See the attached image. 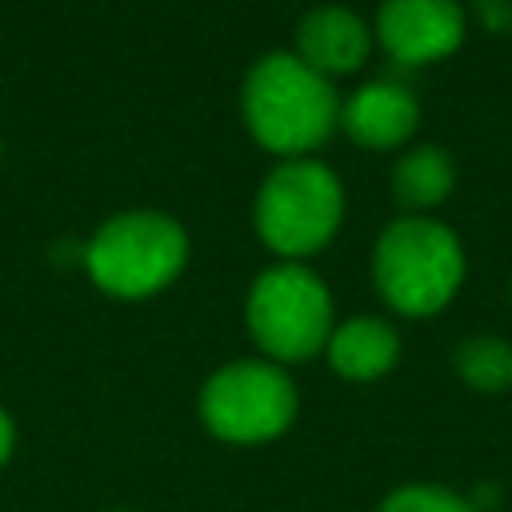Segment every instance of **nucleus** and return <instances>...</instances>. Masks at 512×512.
<instances>
[{"instance_id":"obj_1","label":"nucleus","mask_w":512,"mask_h":512,"mask_svg":"<svg viewBox=\"0 0 512 512\" xmlns=\"http://www.w3.org/2000/svg\"><path fill=\"white\" fill-rule=\"evenodd\" d=\"M240 112L252 140L276 156H304L340 128V96L328 76L296 52L260 56L240 84Z\"/></svg>"},{"instance_id":"obj_2","label":"nucleus","mask_w":512,"mask_h":512,"mask_svg":"<svg viewBox=\"0 0 512 512\" xmlns=\"http://www.w3.org/2000/svg\"><path fill=\"white\" fill-rule=\"evenodd\" d=\"M372 284L400 316H436L464 284V248L432 216L392 220L372 248Z\"/></svg>"},{"instance_id":"obj_3","label":"nucleus","mask_w":512,"mask_h":512,"mask_svg":"<svg viewBox=\"0 0 512 512\" xmlns=\"http://www.w3.org/2000/svg\"><path fill=\"white\" fill-rule=\"evenodd\" d=\"M80 260L100 292L116 300H148L184 272L188 232L168 212H116L92 232Z\"/></svg>"},{"instance_id":"obj_4","label":"nucleus","mask_w":512,"mask_h":512,"mask_svg":"<svg viewBox=\"0 0 512 512\" xmlns=\"http://www.w3.org/2000/svg\"><path fill=\"white\" fill-rule=\"evenodd\" d=\"M244 324L252 344L272 364H300L324 352L332 336V292L300 260L264 268L244 300Z\"/></svg>"},{"instance_id":"obj_5","label":"nucleus","mask_w":512,"mask_h":512,"mask_svg":"<svg viewBox=\"0 0 512 512\" xmlns=\"http://www.w3.org/2000/svg\"><path fill=\"white\" fill-rule=\"evenodd\" d=\"M344 220L340 176L320 160H284L276 164L252 204V224L264 248L284 260L320 252Z\"/></svg>"},{"instance_id":"obj_6","label":"nucleus","mask_w":512,"mask_h":512,"mask_svg":"<svg viewBox=\"0 0 512 512\" xmlns=\"http://www.w3.org/2000/svg\"><path fill=\"white\" fill-rule=\"evenodd\" d=\"M200 424L224 444L280 440L300 408L292 376L272 360H232L200 384Z\"/></svg>"},{"instance_id":"obj_7","label":"nucleus","mask_w":512,"mask_h":512,"mask_svg":"<svg viewBox=\"0 0 512 512\" xmlns=\"http://www.w3.org/2000/svg\"><path fill=\"white\" fill-rule=\"evenodd\" d=\"M372 32L396 64H432L464 44V8L460 0H384Z\"/></svg>"},{"instance_id":"obj_8","label":"nucleus","mask_w":512,"mask_h":512,"mask_svg":"<svg viewBox=\"0 0 512 512\" xmlns=\"http://www.w3.org/2000/svg\"><path fill=\"white\" fill-rule=\"evenodd\" d=\"M368 52H372V32L352 8L320 4L304 12L296 24V56L328 80L364 68Z\"/></svg>"},{"instance_id":"obj_9","label":"nucleus","mask_w":512,"mask_h":512,"mask_svg":"<svg viewBox=\"0 0 512 512\" xmlns=\"http://www.w3.org/2000/svg\"><path fill=\"white\" fill-rule=\"evenodd\" d=\"M420 124L416 96L396 80H368L340 104V128L360 148H396Z\"/></svg>"},{"instance_id":"obj_10","label":"nucleus","mask_w":512,"mask_h":512,"mask_svg":"<svg viewBox=\"0 0 512 512\" xmlns=\"http://www.w3.org/2000/svg\"><path fill=\"white\" fill-rule=\"evenodd\" d=\"M324 356H328L336 376L368 384V380H380L396 368L400 332L384 316H352V320L332 328V336L324 344Z\"/></svg>"},{"instance_id":"obj_11","label":"nucleus","mask_w":512,"mask_h":512,"mask_svg":"<svg viewBox=\"0 0 512 512\" xmlns=\"http://www.w3.org/2000/svg\"><path fill=\"white\" fill-rule=\"evenodd\" d=\"M456 184V164L444 148L436 144H420V148H408L396 164H392V196L396 204H404L412 216L436 208L448 200Z\"/></svg>"},{"instance_id":"obj_12","label":"nucleus","mask_w":512,"mask_h":512,"mask_svg":"<svg viewBox=\"0 0 512 512\" xmlns=\"http://www.w3.org/2000/svg\"><path fill=\"white\" fill-rule=\"evenodd\" d=\"M452 368L476 392H508L512 388V344L500 336H468L456 344Z\"/></svg>"},{"instance_id":"obj_13","label":"nucleus","mask_w":512,"mask_h":512,"mask_svg":"<svg viewBox=\"0 0 512 512\" xmlns=\"http://www.w3.org/2000/svg\"><path fill=\"white\" fill-rule=\"evenodd\" d=\"M376 512H472L468 496H460L456 488H444V484H400L392 488Z\"/></svg>"},{"instance_id":"obj_14","label":"nucleus","mask_w":512,"mask_h":512,"mask_svg":"<svg viewBox=\"0 0 512 512\" xmlns=\"http://www.w3.org/2000/svg\"><path fill=\"white\" fill-rule=\"evenodd\" d=\"M472 12L488 32H512V0H472Z\"/></svg>"},{"instance_id":"obj_15","label":"nucleus","mask_w":512,"mask_h":512,"mask_svg":"<svg viewBox=\"0 0 512 512\" xmlns=\"http://www.w3.org/2000/svg\"><path fill=\"white\" fill-rule=\"evenodd\" d=\"M12 452H16V420L8 408H0V468L12 460Z\"/></svg>"},{"instance_id":"obj_16","label":"nucleus","mask_w":512,"mask_h":512,"mask_svg":"<svg viewBox=\"0 0 512 512\" xmlns=\"http://www.w3.org/2000/svg\"><path fill=\"white\" fill-rule=\"evenodd\" d=\"M112 512H132V508H112Z\"/></svg>"},{"instance_id":"obj_17","label":"nucleus","mask_w":512,"mask_h":512,"mask_svg":"<svg viewBox=\"0 0 512 512\" xmlns=\"http://www.w3.org/2000/svg\"><path fill=\"white\" fill-rule=\"evenodd\" d=\"M508 296H512V292H508Z\"/></svg>"}]
</instances>
